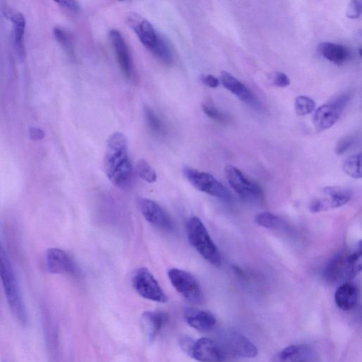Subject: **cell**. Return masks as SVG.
<instances>
[{"label": "cell", "instance_id": "6da1fadb", "mask_svg": "<svg viewBox=\"0 0 362 362\" xmlns=\"http://www.w3.org/2000/svg\"><path fill=\"white\" fill-rule=\"evenodd\" d=\"M105 170L108 179L117 187L124 189L130 185L132 168L127 139L121 132L112 134L107 141Z\"/></svg>", "mask_w": 362, "mask_h": 362}, {"label": "cell", "instance_id": "7a4b0ae2", "mask_svg": "<svg viewBox=\"0 0 362 362\" xmlns=\"http://www.w3.org/2000/svg\"><path fill=\"white\" fill-rule=\"evenodd\" d=\"M0 281L8 307L19 323H28V312L11 263L0 242Z\"/></svg>", "mask_w": 362, "mask_h": 362}, {"label": "cell", "instance_id": "3957f363", "mask_svg": "<svg viewBox=\"0 0 362 362\" xmlns=\"http://www.w3.org/2000/svg\"><path fill=\"white\" fill-rule=\"evenodd\" d=\"M186 228L191 245L211 264L220 267L221 254L203 222L197 216L190 217L187 222Z\"/></svg>", "mask_w": 362, "mask_h": 362}, {"label": "cell", "instance_id": "277c9868", "mask_svg": "<svg viewBox=\"0 0 362 362\" xmlns=\"http://www.w3.org/2000/svg\"><path fill=\"white\" fill-rule=\"evenodd\" d=\"M361 269V250L346 254L338 253L327 263L324 276L331 283H337L353 279Z\"/></svg>", "mask_w": 362, "mask_h": 362}, {"label": "cell", "instance_id": "5b68a950", "mask_svg": "<svg viewBox=\"0 0 362 362\" xmlns=\"http://www.w3.org/2000/svg\"><path fill=\"white\" fill-rule=\"evenodd\" d=\"M183 174L197 189L224 201L230 199L228 189L211 174L189 167L183 168Z\"/></svg>", "mask_w": 362, "mask_h": 362}, {"label": "cell", "instance_id": "8992f818", "mask_svg": "<svg viewBox=\"0 0 362 362\" xmlns=\"http://www.w3.org/2000/svg\"><path fill=\"white\" fill-rule=\"evenodd\" d=\"M168 276L175 290L187 301L192 304H201L204 301V294L197 280L186 271L171 268L168 271Z\"/></svg>", "mask_w": 362, "mask_h": 362}, {"label": "cell", "instance_id": "52a82bcc", "mask_svg": "<svg viewBox=\"0 0 362 362\" xmlns=\"http://www.w3.org/2000/svg\"><path fill=\"white\" fill-rule=\"evenodd\" d=\"M224 173L231 188L243 199L250 202L262 199L263 192L259 185L248 178L238 168L227 165Z\"/></svg>", "mask_w": 362, "mask_h": 362}, {"label": "cell", "instance_id": "ba28073f", "mask_svg": "<svg viewBox=\"0 0 362 362\" xmlns=\"http://www.w3.org/2000/svg\"><path fill=\"white\" fill-rule=\"evenodd\" d=\"M349 99V95L341 94L332 101L318 107L313 119L316 131L322 132L332 127L339 119Z\"/></svg>", "mask_w": 362, "mask_h": 362}, {"label": "cell", "instance_id": "9c48e42d", "mask_svg": "<svg viewBox=\"0 0 362 362\" xmlns=\"http://www.w3.org/2000/svg\"><path fill=\"white\" fill-rule=\"evenodd\" d=\"M132 285L135 291L146 299L158 303H165L168 300L157 280L146 267L135 271Z\"/></svg>", "mask_w": 362, "mask_h": 362}, {"label": "cell", "instance_id": "30bf717a", "mask_svg": "<svg viewBox=\"0 0 362 362\" xmlns=\"http://www.w3.org/2000/svg\"><path fill=\"white\" fill-rule=\"evenodd\" d=\"M186 353L201 362H223L227 356L221 344L206 337L192 340Z\"/></svg>", "mask_w": 362, "mask_h": 362}, {"label": "cell", "instance_id": "8fae6325", "mask_svg": "<svg viewBox=\"0 0 362 362\" xmlns=\"http://www.w3.org/2000/svg\"><path fill=\"white\" fill-rule=\"evenodd\" d=\"M139 209L145 219L155 228L173 232L175 224L170 216L156 202L148 199H141Z\"/></svg>", "mask_w": 362, "mask_h": 362}, {"label": "cell", "instance_id": "7c38bea8", "mask_svg": "<svg viewBox=\"0 0 362 362\" xmlns=\"http://www.w3.org/2000/svg\"><path fill=\"white\" fill-rule=\"evenodd\" d=\"M323 192L328 198L313 201L310 205L311 212L317 213L341 206L349 202L352 194L350 189L338 186L326 187Z\"/></svg>", "mask_w": 362, "mask_h": 362}, {"label": "cell", "instance_id": "4fadbf2b", "mask_svg": "<svg viewBox=\"0 0 362 362\" xmlns=\"http://www.w3.org/2000/svg\"><path fill=\"white\" fill-rule=\"evenodd\" d=\"M46 266L49 272L59 274H74L77 267L71 257L64 250L51 247L46 252Z\"/></svg>", "mask_w": 362, "mask_h": 362}, {"label": "cell", "instance_id": "5bb4252c", "mask_svg": "<svg viewBox=\"0 0 362 362\" xmlns=\"http://www.w3.org/2000/svg\"><path fill=\"white\" fill-rule=\"evenodd\" d=\"M226 354L243 358H253L257 355L256 346L247 337L241 334L230 332L224 339L221 345Z\"/></svg>", "mask_w": 362, "mask_h": 362}, {"label": "cell", "instance_id": "9a60e30c", "mask_svg": "<svg viewBox=\"0 0 362 362\" xmlns=\"http://www.w3.org/2000/svg\"><path fill=\"white\" fill-rule=\"evenodd\" d=\"M127 23L143 45L151 50L156 45L159 35L153 25L144 17L135 13L127 16Z\"/></svg>", "mask_w": 362, "mask_h": 362}, {"label": "cell", "instance_id": "2e32d148", "mask_svg": "<svg viewBox=\"0 0 362 362\" xmlns=\"http://www.w3.org/2000/svg\"><path fill=\"white\" fill-rule=\"evenodd\" d=\"M110 39L121 70L127 78H130L132 76V63L124 39L121 33L115 29L110 31Z\"/></svg>", "mask_w": 362, "mask_h": 362}, {"label": "cell", "instance_id": "e0dca14e", "mask_svg": "<svg viewBox=\"0 0 362 362\" xmlns=\"http://www.w3.org/2000/svg\"><path fill=\"white\" fill-rule=\"evenodd\" d=\"M184 315L187 324L201 332L210 331L216 324L215 316L209 311L188 308Z\"/></svg>", "mask_w": 362, "mask_h": 362}, {"label": "cell", "instance_id": "ac0fdd59", "mask_svg": "<svg viewBox=\"0 0 362 362\" xmlns=\"http://www.w3.org/2000/svg\"><path fill=\"white\" fill-rule=\"evenodd\" d=\"M358 300V290L357 286L351 282L341 284L334 293V301L337 306L344 311L354 308Z\"/></svg>", "mask_w": 362, "mask_h": 362}, {"label": "cell", "instance_id": "d6986e66", "mask_svg": "<svg viewBox=\"0 0 362 362\" xmlns=\"http://www.w3.org/2000/svg\"><path fill=\"white\" fill-rule=\"evenodd\" d=\"M315 358L312 348L305 344H294L282 349L278 355L279 362H311Z\"/></svg>", "mask_w": 362, "mask_h": 362}, {"label": "cell", "instance_id": "ffe728a7", "mask_svg": "<svg viewBox=\"0 0 362 362\" xmlns=\"http://www.w3.org/2000/svg\"><path fill=\"white\" fill-rule=\"evenodd\" d=\"M168 321V315L160 311H145L141 316L142 328L150 340H153Z\"/></svg>", "mask_w": 362, "mask_h": 362}, {"label": "cell", "instance_id": "44dd1931", "mask_svg": "<svg viewBox=\"0 0 362 362\" xmlns=\"http://www.w3.org/2000/svg\"><path fill=\"white\" fill-rule=\"evenodd\" d=\"M221 81L225 88L234 94L242 102L254 103L255 97L252 91L228 71L221 72Z\"/></svg>", "mask_w": 362, "mask_h": 362}, {"label": "cell", "instance_id": "7402d4cb", "mask_svg": "<svg viewBox=\"0 0 362 362\" xmlns=\"http://www.w3.org/2000/svg\"><path fill=\"white\" fill-rule=\"evenodd\" d=\"M320 54L326 59L337 64H341L350 58V50L343 45L323 42L318 46Z\"/></svg>", "mask_w": 362, "mask_h": 362}, {"label": "cell", "instance_id": "603a6c76", "mask_svg": "<svg viewBox=\"0 0 362 362\" xmlns=\"http://www.w3.org/2000/svg\"><path fill=\"white\" fill-rule=\"evenodd\" d=\"M6 16L13 24V41L17 54L23 59L25 56L24 33L25 19L24 16L18 11H6Z\"/></svg>", "mask_w": 362, "mask_h": 362}, {"label": "cell", "instance_id": "cb8c5ba5", "mask_svg": "<svg viewBox=\"0 0 362 362\" xmlns=\"http://www.w3.org/2000/svg\"><path fill=\"white\" fill-rule=\"evenodd\" d=\"M151 52L165 64H170L173 61V53L170 45L162 35H158L157 42Z\"/></svg>", "mask_w": 362, "mask_h": 362}, {"label": "cell", "instance_id": "d4e9b609", "mask_svg": "<svg viewBox=\"0 0 362 362\" xmlns=\"http://www.w3.org/2000/svg\"><path fill=\"white\" fill-rule=\"evenodd\" d=\"M255 223L263 228L268 229H280L285 226L283 220L278 216L267 211L257 214L255 217Z\"/></svg>", "mask_w": 362, "mask_h": 362}, {"label": "cell", "instance_id": "484cf974", "mask_svg": "<svg viewBox=\"0 0 362 362\" xmlns=\"http://www.w3.org/2000/svg\"><path fill=\"white\" fill-rule=\"evenodd\" d=\"M343 170L349 177L360 179L361 177V153L348 157L343 163Z\"/></svg>", "mask_w": 362, "mask_h": 362}, {"label": "cell", "instance_id": "4316f807", "mask_svg": "<svg viewBox=\"0 0 362 362\" xmlns=\"http://www.w3.org/2000/svg\"><path fill=\"white\" fill-rule=\"evenodd\" d=\"M144 112L146 122L150 129L157 134L165 132V126L160 117L149 107H144Z\"/></svg>", "mask_w": 362, "mask_h": 362}, {"label": "cell", "instance_id": "83f0119b", "mask_svg": "<svg viewBox=\"0 0 362 362\" xmlns=\"http://www.w3.org/2000/svg\"><path fill=\"white\" fill-rule=\"evenodd\" d=\"M136 174L148 183H153L156 181L157 175L151 165L145 160H139L135 165Z\"/></svg>", "mask_w": 362, "mask_h": 362}, {"label": "cell", "instance_id": "f1b7e54d", "mask_svg": "<svg viewBox=\"0 0 362 362\" xmlns=\"http://www.w3.org/2000/svg\"><path fill=\"white\" fill-rule=\"evenodd\" d=\"M295 110L298 115L304 116L312 112L315 107V102L311 98L299 95L295 99Z\"/></svg>", "mask_w": 362, "mask_h": 362}, {"label": "cell", "instance_id": "f546056e", "mask_svg": "<svg viewBox=\"0 0 362 362\" xmlns=\"http://www.w3.org/2000/svg\"><path fill=\"white\" fill-rule=\"evenodd\" d=\"M54 35L57 40L71 56L74 54V45L71 35L62 28H54Z\"/></svg>", "mask_w": 362, "mask_h": 362}, {"label": "cell", "instance_id": "4dcf8cb0", "mask_svg": "<svg viewBox=\"0 0 362 362\" xmlns=\"http://www.w3.org/2000/svg\"><path fill=\"white\" fill-rule=\"evenodd\" d=\"M204 112L211 119L219 122L225 123L226 122V116L218 111L213 104L204 103L202 105Z\"/></svg>", "mask_w": 362, "mask_h": 362}, {"label": "cell", "instance_id": "1f68e13d", "mask_svg": "<svg viewBox=\"0 0 362 362\" xmlns=\"http://www.w3.org/2000/svg\"><path fill=\"white\" fill-rule=\"evenodd\" d=\"M355 137L349 135L341 138L337 143L335 153L337 155H341L346 153L354 144Z\"/></svg>", "mask_w": 362, "mask_h": 362}, {"label": "cell", "instance_id": "d6a6232c", "mask_svg": "<svg viewBox=\"0 0 362 362\" xmlns=\"http://www.w3.org/2000/svg\"><path fill=\"white\" fill-rule=\"evenodd\" d=\"M362 13V1L360 0H352L349 1L346 9V15L349 18H358Z\"/></svg>", "mask_w": 362, "mask_h": 362}, {"label": "cell", "instance_id": "836d02e7", "mask_svg": "<svg viewBox=\"0 0 362 362\" xmlns=\"http://www.w3.org/2000/svg\"><path fill=\"white\" fill-rule=\"evenodd\" d=\"M274 83L280 88H284L290 84L288 76L283 72H276L274 77Z\"/></svg>", "mask_w": 362, "mask_h": 362}, {"label": "cell", "instance_id": "e575fe53", "mask_svg": "<svg viewBox=\"0 0 362 362\" xmlns=\"http://www.w3.org/2000/svg\"><path fill=\"white\" fill-rule=\"evenodd\" d=\"M57 3L74 13H78L81 11L79 4L75 1H60Z\"/></svg>", "mask_w": 362, "mask_h": 362}, {"label": "cell", "instance_id": "d590c367", "mask_svg": "<svg viewBox=\"0 0 362 362\" xmlns=\"http://www.w3.org/2000/svg\"><path fill=\"white\" fill-rule=\"evenodd\" d=\"M202 82L210 88H216L219 85V81L211 74L204 75L202 77Z\"/></svg>", "mask_w": 362, "mask_h": 362}, {"label": "cell", "instance_id": "8d00e7d4", "mask_svg": "<svg viewBox=\"0 0 362 362\" xmlns=\"http://www.w3.org/2000/svg\"><path fill=\"white\" fill-rule=\"evenodd\" d=\"M30 137L33 141H38L44 138V132L37 127H31L29 131Z\"/></svg>", "mask_w": 362, "mask_h": 362}]
</instances>
